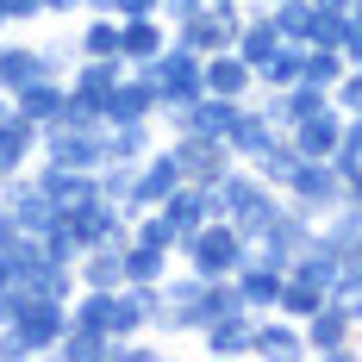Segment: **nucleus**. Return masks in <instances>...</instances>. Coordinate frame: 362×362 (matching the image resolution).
<instances>
[{"label":"nucleus","mask_w":362,"mask_h":362,"mask_svg":"<svg viewBox=\"0 0 362 362\" xmlns=\"http://www.w3.org/2000/svg\"><path fill=\"white\" fill-rule=\"evenodd\" d=\"M0 112H6V100H0Z\"/></svg>","instance_id":"49530a36"},{"label":"nucleus","mask_w":362,"mask_h":362,"mask_svg":"<svg viewBox=\"0 0 362 362\" xmlns=\"http://www.w3.org/2000/svg\"><path fill=\"white\" fill-rule=\"evenodd\" d=\"M156 0H112V19H150Z\"/></svg>","instance_id":"4c0bfd02"},{"label":"nucleus","mask_w":362,"mask_h":362,"mask_svg":"<svg viewBox=\"0 0 362 362\" xmlns=\"http://www.w3.org/2000/svg\"><path fill=\"white\" fill-rule=\"evenodd\" d=\"M356 325H362V300H325L313 319H300L306 362H356Z\"/></svg>","instance_id":"f03ea898"},{"label":"nucleus","mask_w":362,"mask_h":362,"mask_svg":"<svg viewBox=\"0 0 362 362\" xmlns=\"http://www.w3.org/2000/svg\"><path fill=\"white\" fill-rule=\"evenodd\" d=\"M13 112H19V119H32V125H50V119L63 112V81H50V75L25 81V88L13 94Z\"/></svg>","instance_id":"a878e982"},{"label":"nucleus","mask_w":362,"mask_h":362,"mask_svg":"<svg viewBox=\"0 0 362 362\" xmlns=\"http://www.w3.org/2000/svg\"><path fill=\"white\" fill-rule=\"evenodd\" d=\"M44 6V19H57V25H69L75 13H81V0H37Z\"/></svg>","instance_id":"58836bf2"},{"label":"nucleus","mask_w":362,"mask_h":362,"mask_svg":"<svg viewBox=\"0 0 362 362\" xmlns=\"http://www.w3.org/2000/svg\"><path fill=\"white\" fill-rule=\"evenodd\" d=\"M37 163V125L32 119H19L13 100L0 112V175H13V169H32Z\"/></svg>","instance_id":"4468645a"},{"label":"nucleus","mask_w":362,"mask_h":362,"mask_svg":"<svg viewBox=\"0 0 362 362\" xmlns=\"http://www.w3.org/2000/svg\"><path fill=\"white\" fill-rule=\"evenodd\" d=\"M119 75H125L119 57H75V69H69L63 88H69L75 100H94V107H100V100L112 94V81H119Z\"/></svg>","instance_id":"dca6fc26"},{"label":"nucleus","mask_w":362,"mask_h":362,"mask_svg":"<svg viewBox=\"0 0 362 362\" xmlns=\"http://www.w3.org/2000/svg\"><path fill=\"white\" fill-rule=\"evenodd\" d=\"M100 119H107V125H119V119H156V88H150L138 69H125L112 81V94L100 100Z\"/></svg>","instance_id":"9b49d317"},{"label":"nucleus","mask_w":362,"mask_h":362,"mask_svg":"<svg viewBox=\"0 0 362 362\" xmlns=\"http://www.w3.org/2000/svg\"><path fill=\"white\" fill-rule=\"evenodd\" d=\"M256 6H275V0H256Z\"/></svg>","instance_id":"a18cd8bd"},{"label":"nucleus","mask_w":362,"mask_h":362,"mask_svg":"<svg viewBox=\"0 0 362 362\" xmlns=\"http://www.w3.org/2000/svg\"><path fill=\"white\" fill-rule=\"evenodd\" d=\"M337 138H344V112H331V107H319V112H306V119H293V125H288L293 156H331Z\"/></svg>","instance_id":"f8f14e48"},{"label":"nucleus","mask_w":362,"mask_h":362,"mask_svg":"<svg viewBox=\"0 0 362 362\" xmlns=\"http://www.w3.org/2000/svg\"><path fill=\"white\" fill-rule=\"evenodd\" d=\"M156 144V119H119L107 125V163H138Z\"/></svg>","instance_id":"cd10ccee"},{"label":"nucleus","mask_w":362,"mask_h":362,"mask_svg":"<svg viewBox=\"0 0 362 362\" xmlns=\"http://www.w3.org/2000/svg\"><path fill=\"white\" fill-rule=\"evenodd\" d=\"M200 94H218V100H250L256 94V75L238 50H213L200 57Z\"/></svg>","instance_id":"6e6552de"},{"label":"nucleus","mask_w":362,"mask_h":362,"mask_svg":"<svg viewBox=\"0 0 362 362\" xmlns=\"http://www.w3.org/2000/svg\"><path fill=\"white\" fill-rule=\"evenodd\" d=\"M281 194H288L293 206H306L313 218L331 213V206H344V181L331 175L325 156H300V163L288 169V181H281Z\"/></svg>","instance_id":"20e7f679"},{"label":"nucleus","mask_w":362,"mask_h":362,"mask_svg":"<svg viewBox=\"0 0 362 362\" xmlns=\"http://www.w3.org/2000/svg\"><path fill=\"white\" fill-rule=\"evenodd\" d=\"M250 356L262 362H306V337L281 313H250Z\"/></svg>","instance_id":"423d86ee"},{"label":"nucleus","mask_w":362,"mask_h":362,"mask_svg":"<svg viewBox=\"0 0 362 362\" xmlns=\"http://www.w3.org/2000/svg\"><path fill=\"white\" fill-rule=\"evenodd\" d=\"M244 256H250V238H244L231 218H218V213L206 218V225H194V231L175 244V262H181V269H194L200 281H213V275H231Z\"/></svg>","instance_id":"f257e3e1"},{"label":"nucleus","mask_w":362,"mask_h":362,"mask_svg":"<svg viewBox=\"0 0 362 362\" xmlns=\"http://www.w3.org/2000/svg\"><path fill=\"white\" fill-rule=\"evenodd\" d=\"M63 325H69V300H25L19 313H13V331L32 344V356H50V344L63 337Z\"/></svg>","instance_id":"0eeeda50"},{"label":"nucleus","mask_w":362,"mask_h":362,"mask_svg":"<svg viewBox=\"0 0 362 362\" xmlns=\"http://www.w3.org/2000/svg\"><path fill=\"white\" fill-rule=\"evenodd\" d=\"M37 44H25V37H13V32H0V100H13L25 81H37Z\"/></svg>","instance_id":"a211bd4d"},{"label":"nucleus","mask_w":362,"mask_h":362,"mask_svg":"<svg viewBox=\"0 0 362 362\" xmlns=\"http://www.w3.org/2000/svg\"><path fill=\"white\" fill-rule=\"evenodd\" d=\"M19 238H25V231H19V225H13V213H6V206H0V250H13V244H19Z\"/></svg>","instance_id":"ea45409f"},{"label":"nucleus","mask_w":362,"mask_h":362,"mask_svg":"<svg viewBox=\"0 0 362 362\" xmlns=\"http://www.w3.org/2000/svg\"><path fill=\"white\" fill-rule=\"evenodd\" d=\"M81 13H112V0H81Z\"/></svg>","instance_id":"37998d69"},{"label":"nucleus","mask_w":362,"mask_h":362,"mask_svg":"<svg viewBox=\"0 0 362 362\" xmlns=\"http://www.w3.org/2000/svg\"><path fill=\"white\" fill-rule=\"evenodd\" d=\"M244 6H250V0H206V13L225 19V25H238V19H244Z\"/></svg>","instance_id":"e433bc0d"},{"label":"nucleus","mask_w":362,"mask_h":362,"mask_svg":"<svg viewBox=\"0 0 362 362\" xmlns=\"http://www.w3.org/2000/svg\"><path fill=\"white\" fill-rule=\"evenodd\" d=\"M175 181H181V169H175V156H169V144H150L138 156V181H132V200L125 206H156Z\"/></svg>","instance_id":"9d476101"},{"label":"nucleus","mask_w":362,"mask_h":362,"mask_svg":"<svg viewBox=\"0 0 362 362\" xmlns=\"http://www.w3.org/2000/svg\"><path fill=\"white\" fill-rule=\"evenodd\" d=\"M231 319H250V306L238 300V281L231 275L200 281V325H231Z\"/></svg>","instance_id":"4be33fe9"},{"label":"nucleus","mask_w":362,"mask_h":362,"mask_svg":"<svg viewBox=\"0 0 362 362\" xmlns=\"http://www.w3.org/2000/svg\"><path fill=\"white\" fill-rule=\"evenodd\" d=\"M169 262H175V250H163V244H144V238H125V244H119V269H125V281H163Z\"/></svg>","instance_id":"5701e85b"},{"label":"nucleus","mask_w":362,"mask_h":362,"mask_svg":"<svg viewBox=\"0 0 362 362\" xmlns=\"http://www.w3.org/2000/svg\"><path fill=\"white\" fill-rule=\"evenodd\" d=\"M37 69L50 75V81H69V69H75V32H69V25L37 44Z\"/></svg>","instance_id":"2f4dec72"},{"label":"nucleus","mask_w":362,"mask_h":362,"mask_svg":"<svg viewBox=\"0 0 362 362\" xmlns=\"http://www.w3.org/2000/svg\"><path fill=\"white\" fill-rule=\"evenodd\" d=\"M275 138H281V132H275V125H269V119H262L250 100H244V107H238V119L225 125V150H231L238 163H250L256 150H262V144H275Z\"/></svg>","instance_id":"6ab92c4d"},{"label":"nucleus","mask_w":362,"mask_h":362,"mask_svg":"<svg viewBox=\"0 0 362 362\" xmlns=\"http://www.w3.org/2000/svg\"><path fill=\"white\" fill-rule=\"evenodd\" d=\"M32 181L57 200V206H69V200H81V194H94V175H88V169H63V163H44V156L32 163Z\"/></svg>","instance_id":"b1692460"},{"label":"nucleus","mask_w":362,"mask_h":362,"mask_svg":"<svg viewBox=\"0 0 362 362\" xmlns=\"http://www.w3.org/2000/svg\"><path fill=\"white\" fill-rule=\"evenodd\" d=\"M156 213L175 225V244H181V238H187L194 225H206V218H213V194H206L200 181H175V187H169V194L156 200Z\"/></svg>","instance_id":"1a4fd4ad"},{"label":"nucleus","mask_w":362,"mask_h":362,"mask_svg":"<svg viewBox=\"0 0 362 362\" xmlns=\"http://www.w3.org/2000/svg\"><path fill=\"white\" fill-rule=\"evenodd\" d=\"M0 32H13V25H6V6H0Z\"/></svg>","instance_id":"c03bdc74"},{"label":"nucleus","mask_w":362,"mask_h":362,"mask_svg":"<svg viewBox=\"0 0 362 362\" xmlns=\"http://www.w3.org/2000/svg\"><path fill=\"white\" fill-rule=\"evenodd\" d=\"M37 156L94 175L107 163V125H63V119H50V125H37Z\"/></svg>","instance_id":"7ed1b4c3"},{"label":"nucleus","mask_w":362,"mask_h":362,"mask_svg":"<svg viewBox=\"0 0 362 362\" xmlns=\"http://www.w3.org/2000/svg\"><path fill=\"white\" fill-rule=\"evenodd\" d=\"M13 281V250H0V288Z\"/></svg>","instance_id":"79ce46f5"},{"label":"nucleus","mask_w":362,"mask_h":362,"mask_svg":"<svg viewBox=\"0 0 362 362\" xmlns=\"http://www.w3.org/2000/svg\"><path fill=\"white\" fill-rule=\"evenodd\" d=\"M75 57H119V19L112 13H75Z\"/></svg>","instance_id":"c85d7f7f"},{"label":"nucleus","mask_w":362,"mask_h":362,"mask_svg":"<svg viewBox=\"0 0 362 362\" xmlns=\"http://www.w3.org/2000/svg\"><path fill=\"white\" fill-rule=\"evenodd\" d=\"M231 281H238V300H244L250 313H275V293H281V269H275V262L244 256V262L231 269Z\"/></svg>","instance_id":"ddd939ff"},{"label":"nucleus","mask_w":362,"mask_h":362,"mask_svg":"<svg viewBox=\"0 0 362 362\" xmlns=\"http://www.w3.org/2000/svg\"><path fill=\"white\" fill-rule=\"evenodd\" d=\"M0 6H6V25H37V19H44L37 0H0Z\"/></svg>","instance_id":"f704fd0d"},{"label":"nucleus","mask_w":362,"mask_h":362,"mask_svg":"<svg viewBox=\"0 0 362 362\" xmlns=\"http://www.w3.org/2000/svg\"><path fill=\"white\" fill-rule=\"evenodd\" d=\"M112 344L119 337H100V331H88V325H63V337L50 344V356L57 362H112Z\"/></svg>","instance_id":"393cba45"},{"label":"nucleus","mask_w":362,"mask_h":362,"mask_svg":"<svg viewBox=\"0 0 362 362\" xmlns=\"http://www.w3.org/2000/svg\"><path fill=\"white\" fill-rule=\"evenodd\" d=\"M200 350L206 356H250V319H231V325H200Z\"/></svg>","instance_id":"c756f323"},{"label":"nucleus","mask_w":362,"mask_h":362,"mask_svg":"<svg viewBox=\"0 0 362 362\" xmlns=\"http://www.w3.org/2000/svg\"><path fill=\"white\" fill-rule=\"evenodd\" d=\"M169 156H175V169H181V181H200V187H213L238 156L225 150V138H200V132H175L169 138Z\"/></svg>","instance_id":"39448f33"},{"label":"nucleus","mask_w":362,"mask_h":362,"mask_svg":"<svg viewBox=\"0 0 362 362\" xmlns=\"http://www.w3.org/2000/svg\"><path fill=\"white\" fill-rule=\"evenodd\" d=\"M313 244L331 256H350L362 250V206H331V213L313 218Z\"/></svg>","instance_id":"2eb2a0df"},{"label":"nucleus","mask_w":362,"mask_h":362,"mask_svg":"<svg viewBox=\"0 0 362 362\" xmlns=\"http://www.w3.org/2000/svg\"><path fill=\"white\" fill-rule=\"evenodd\" d=\"M37 250L50 256V262H75V256H81V250H75V238H69V231H63V225H50V231L37 238Z\"/></svg>","instance_id":"72a5a7b5"},{"label":"nucleus","mask_w":362,"mask_h":362,"mask_svg":"<svg viewBox=\"0 0 362 362\" xmlns=\"http://www.w3.org/2000/svg\"><path fill=\"white\" fill-rule=\"evenodd\" d=\"M325 300H331L325 288H306V281H288V275H281V293H275V313L300 325V319H313V313H319Z\"/></svg>","instance_id":"7c9ffc66"},{"label":"nucleus","mask_w":362,"mask_h":362,"mask_svg":"<svg viewBox=\"0 0 362 362\" xmlns=\"http://www.w3.org/2000/svg\"><path fill=\"white\" fill-rule=\"evenodd\" d=\"M313 44H331L337 57L362 63V6H344V13H319V32Z\"/></svg>","instance_id":"aec40b11"},{"label":"nucleus","mask_w":362,"mask_h":362,"mask_svg":"<svg viewBox=\"0 0 362 362\" xmlns=\"http://www.w3.org/2000/svg\"><path fill=\"white\" fill-rule=\"evenodd\" d=\"M319 13H344V6H362V0H313Z\"/></svg>","instance_id":"a19ab883"},{"label":"nucleus","mask_w":362,"mask_h":362,"mask_svg":"<svg viewBox=\"0 0 362 362\" xmlns=\"http://www.w3.org/2000/svg\"><path fill=\"white\" fill-rule=\"evenodd\" d=\"M25 356H32V344H25L13 325H0V362H25Z\"/></svg>","instance_id":"c9c22d12"},{"label":"nucleus","mask_w":362,"mask_h":362,"mask_svg":"<svg viewBox=\"0 0 362 362\" xmlns=\"http://www.w3.org/2000/svg\"><path fill=\"white\" fill-rule=\"evenodd\" d=\"M331 300H362V250L337 256V269H331Z\"/></svg>","instance_id":"473e14b6"},{"label":"nucleus","mask_w":362,"mask_h":362,"mask_svg":"<svg viewBox=\"0 0 362 362\" xmlns=\"http://www.w3.org/2000/svg\"><path fill=\"white\" fill-rule=\"evenodd\" d=\"M262 13H269V25H275L281 44H313V32H319V6L313 0H275Z\"/></svg>","instance_id":"412c9836"},{"label":"nucleus","mask_w":362,"mask_h":362,"mask_svg":"<svg viewBox=\"0 0 362 362\" xmlns=\"http://www.w3.org/2000/svg\"><path fill=\"white\" fill-rule=\"evenodd\" d=\"M169 37H175V44H187L194 57H213V50H231V25H225V19H213L206 6H200V13H194L187 25H175Z\"/></svg>","instance_id":"bb28decb"},{"label":"nucleus","mask_w":362,"mask_h":362,"mask_svg":"<svg viewBox=\"0 0 362 362\" xmlns=\"http://www.w3.org/2000/svg\"><path fill=\"white\" fill-rule=\"evenodd\" d=\"M163 44H169V25H163L156 13H150V19H119V63H125V69L150 63Z\"/></svg>","instance_id":"f3484780"}]
</instances>
